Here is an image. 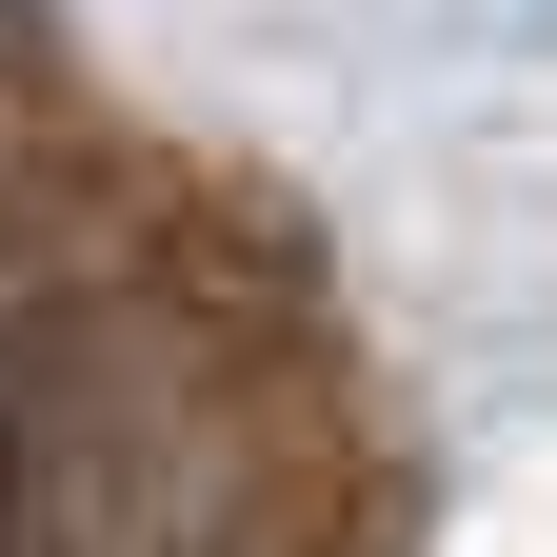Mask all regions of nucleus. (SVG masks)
Masks as SVG:
<instances>
[{
    "instance_id": "nucleus-1",
    "label": "nucleus",
    "mask_w": 557,
    "mask_h": 557,
    "mask_svg": "<svg viewBox=\"0 0 557 557\" xmlns=\"http://www.w3.org/2000/svg\"><path fill=\"white\" fill-rule=\"evenodd\" d=\"M21 498H40V438H21V379H0V557H21Z\"/></svg>"
}]
</instances>
